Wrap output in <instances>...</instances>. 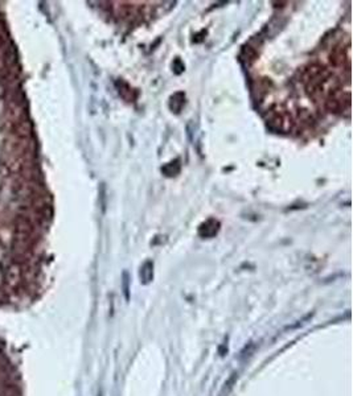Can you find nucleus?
<instances>
[{
	"label": "nucleus",
	"instance_id": "4",
	"mask_svg": "<svg viewBox=\"0 0 353 396\" xmlns=\"http://www.w3.org/2000/svg\"><path fill=\"white\" fill-rule=\"evenodd\" d=\"M180 169H182V164H180L179 159L165 164L164 167H161V172H163V174H165L167 177H173V176L179 174L180 173Z\"/></svg>",
	"mask_w": 353,
	"mask_h": 396
},
{
	"label": "nucleus",
	"instance_id": "2",
	"mask_svg": "<svg viewBox=\"0 0 353 396\" xmlns=\"http://www.w3.org/2000/svg\"><path fill=\"white\" fill-rule=\"evenodd\" d=\"M184 104H186V94H184L183 91L175 93V94L171 97V99H169V108H171V111L175 112V114H179V112L182 111Z\"/></svg>",
	"mask_w": 353,
	"mask_h": 396
},
{
	"label": "nucleus",
	"instance_id": "6",
	"mask_svg": "<svg viewBox=\"0 0 353 396\" xmlns=\"http://www.w3.org/2000/svg\"><path fill=\"white\" fill-rule=\"evenodd\" d=\"M123 289H125V296H126V299L129 300L130 296H129V275H127V272H123Z\"/></svg>",
	"mask_w": 353,
	"mask_h": 396
},
{
	"label": "nucleus",
	"instance_id": "5",
	"mask_svg": "<svg viewBox=\"0 0 353 396\" xmlns=\"http://www.w3.org/2000/svg\"><path fill=\"white\" fill-rule=\"evenodd\" d=\"M184 69H186V66L182 62V59L176 58L175 62H173V72H175L176 74H180L184 72Z\"/></svg>",
	"mask_w": 353,
	"mask_h": 396
},
{
	"label": "nucleus",
	"instance_id": "1",
	"mask_svg": "<svg viewBox=\"0 0 353 396\" xmlns=\"http://www.w3.org/2000/svg\"><path fill=\"white\" fill-rule=\"evenodd\" d=\"M220 226V222H218L217 219H208V221H205V222L200 225L199 235L203 236V238H213V236L217 235V233H218Z\"/></svg>",
	"mask_w": 353,
	"mask_h": 396
},
{
	"label": "nucleus",
	"instance_id": "3",
	"mask_svg": "<svg viewBox=\"0 0 353 396\" xmlns=\"http://www.w3.org/2000/svg\"><path fill=\"white\" fill-rule=\"evenodd\" d=\"M140 279L143 284H148L154 279V263L151 260L146 261L140 268Z\"/></svg>",
	"mask_w": 353,
	"mask_h": 396
}]
</instances>
